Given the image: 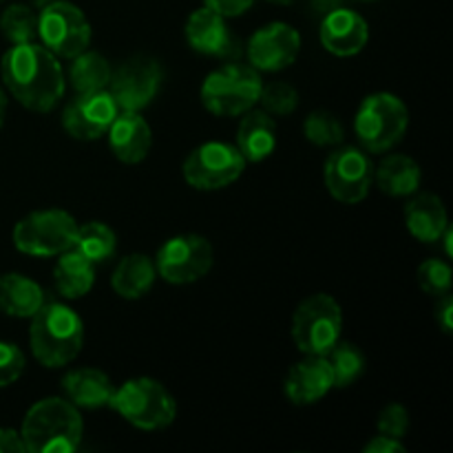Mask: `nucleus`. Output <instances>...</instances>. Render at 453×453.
<instances>
[{"label":"nucleus","mask_w":453,"mask_h":453,"mask_svg":"<svg viewBox=\"0 0 453 453\" xmlns=\"http://www.w3.org/2000/svg\"><path fill=\"white\" fill-rule=\"evenodd\" d=\"M312 4L319 13H323V16H326V13L332 12V9L343 7V0H312Z\"/></svg>","instance_id":"nucleus-40"},{"label":"nucleus","mask_w":453,"mask_h":453,"mask_svg":"<svg viewBox=\"0 0 453 453\" xmlns=\"http://www.w3.org/2000/svg\"><path fill=\"white\" fill-rule=\"evenodd\" d=\"M73 248L80 255L87 257L91 264H104L106 259L113 257L115 248H118V234L102 221H88V224L78 226Z\"/></svg>","instance_id":"nucleus-28"},{"label":"nucleus","mask_w":453,"mask_h":453,"mask_svg":"<svg viewBox=\"0 0 453 453\" xmlns=\"http://www.w3.org/2000/svg\"><path fill=\"white\" fill-rule=\"evenodd\" d=\"M164 71L157 60L149 56H135L111 73L109 93L119 111H137L150 104L162 87Z\"/></svg>","instance_id":"nucleus-13"},{"label":"nucleus","mask_w":453,"mask_h":453,"mask_svg":"<svg viewBox=\"0 0 453 453\" xmlns=\"http://www.w3.org/2000/svg\"><path fill=\"white\" fill-rule=\"evenodd\" d=\"M208 9L217 12L219 16L224 18H234V16H242L246 13L248 9L252 7L255 0H203Z\"/></svg>","instance_id":"nucleus-36"},{"label":"nucleus","mask_w":453,"mask_h":453,"mask_svg":"<svg viewBox=\"0 0 453 453\" xmlns=\"http://www.w3.org/2000/svg\"><path fill=\"white\" fill-rule=\"evenodd\" d=\"M319 35L327 51L339 58H348L357 56L365 49L367 40H370V27L361 13L339 7L323 16Z\"/></svg>","instance_id":"nucleus-16"},{"label":"nucleus","mask_w":453,"mask_h":453,"mask_svg":"<svg viewBox=\"0 0 453 453\" xmlns=\"http://www.w3.org/2000/svg\"><path fill=\"white\" fill-rule=\"evenodd\" d=\"M327 363L332 367V376H334V388H349L357 383L363 374H365V354L348 341H339L330 352L326 354Z\"/></svg>","instance_id":"nucleus-29"},{"label":"nucleus","mask_w":453,"mask_h":453,"mask_svg":"<svg viewBox=\"0 0 453 453\" xmlns=\"http://www.w3.org/2000/svg\"><path fill=\"white\" fill-rule=\"evenodd\" d=\"M0 3H4V0H0Z\"/></svg>","instance_id":"nucleus-45"},{"label":"nucleus","mask_w":453,"mask_h":453,"mask_svg":"<svg viewBox=\"0 0 453 453\" xmlns=\"http://www.w3.org/2000/svg\"><path fill=\"white\" fill-rule=\"evenodd\" d=\"M305 140L317 146H336L343 142L345 131L341 119L330 111H312L303 122Z\"/></svg>","instance_id":"nucleus-31"},{"label":"nucleus","mask_w":453,"mask_h":453,"mask_svg":"<svg viewBox=\"0 0 453 453\" xmlns=\"http://www.w3.org/2000/svg\"><path fill=\"white\" fill-rule=\"evenodd\" d=\"M436 319H438V323H441L442 332H445V334H451V330H453V299H451V295L441 296V303H438V308H436Z\"/></svg>","instance_id":"nucleus-38"},{"label":"nucleus","mask_w":453,"mask_h":453,"mask_svg":"<svg viewBox=\"0 0 453 453\" xmlns=\"http://www.w3.org/2000/svg\"><path fill=\"white\" fill-rule=\"evenodd\" d=\"M211 242L202 234H177L168 239L155 257V270L159 277L175 286H186L206 277L212 268Z\"/></svg>","instance_id":"nucleus-10"},{"label":"nucleus","mask_w":453,"mask_h":453,"mask_svg":"<svg viewBox=\"0 0 453 453\" xmlns=\"http://www.w3.org/2000/svg\"><path fill=\"white\" fill-rule=\"evenodd\" d=\"M365 453H405V445H403L398 438H389L379 434V436L372 438L365 447H363Z\"/></svg>","instance_id":"nucleus-37"},{"label":"nucleus","mask_w":453,"mask_h":453,"mask_svg":"<svg viewBox=\"0 0 453 453\" xmlns=\"http://www.w3.org/2000/svg\"><path fill=\"white\" fill-rule=\"evenodd\" d=\"M4 115H7V96H4L3 88H0V127H3L4 122Z\"/></svg>","instance_id":"nucleus-41"},{"label":"nucleus","mask_w":453,"mask_h":453,"mask_svg":"<svg viewBox=\"0 0 453 453\" xmlns=\"http://www.w3.org/2000/svg\"><path fill=\"white\" fill-rule=\"evenodd\" d=\"M133 427L155 432L175 420L177 403L173 394L155 379H131L118 388L111 398V405Z\"/></svg>","instance_id":"nucleus-4"},{"label":"nucleus","mask_w":453,"mask_h":453,"mask_svg":"<svg viewBox=\"0 0 453 453\" xmlns=\"http://www.w3.org/2000/svg\"><path fill=\"white\" fill-rule=\"evenodd\" d=\"M73 65L69 69V80L78 93H93L102 91L109 87L111 82V69L109 60L96 51H82L75 58H71Z\"/></svg>","instance_id":"nucleus-27"},{"label":"nucleus","mask_w":453,"mask_h":453,"mask_svg":"<svg viewBox=\"0 0 453 453\" xmlns=\"http://www.w3.org/2000/svg\"><path fill=\"white\" fill-rule=\"evenodd\" d=\"M49 3H53V0H29V7L42 9V7H47Z\"/></svg>","instance_id":"nucleus-42"},{"label":"nucleus","mask_w":453,"mask_h":453,"mask_svg":"<svg viewBox=\"0 0 453 453\" xmlns=\"http://www.w3.org/2000/svg\"><path fill=\"white\" fill-rule=\"evenodd\" d=\"M343 312L330 295H312L301 301L292 317V341L303 354L326 357L341 341Z\"/></svg>","instance_id":"nucleus-7"},{"label":"nucleus","mask_w":453,"mask_h":453,"mask_svg":"<svg viewBox=\"0 0 453 453\" xmlns=\"http://www.w3.org/2000/svg\"><path fill=\"white\" fill-rule=\"evenodd\" d=\"M283 388H286V396L295 405L319 403L334 388V376H332L330 363L321 354H308V358L290 367Z\"/></svg>","instance_id":"nucleus-17"},{"label":"nucleus","mask_w":453,"mask_h":453,"mask_svg":"<svg viewBox=\"0 0 453 453\" xmlns=\"http://www.w3.org/2000/svg\"><path fill=\"white\" fill-rule=\"evenodd\" d=\"M25 445H22L20 434L13 429L0 427V453H22Z\"/></svg>","instance_id":"nucleus-39"},{"label":"nucleus","mask_w":453,"mask_h":453,"mask_svg":"<svg viewBox=\"0 0 453 453\" xmlns=\"http://www.w3.org/2000/svg\"><path fill=\"white\" fill-rule=\"evenodd\" d=\"M410 127V111L394 93H372L358 106L354 118V133L370 153H385L394 149Z\"/></svg>","instance_id":"nucleus-5"},{"label":"nucleus","mask_w":453,"mask_h":453,"mask_svg":"<svg viewBox=\"0 0 453 453\" xmlns=\"http://www.w3.org/2000/svg\"><path fill=\"white\" fill-rule=\"evenodd\" d=\"M268 3H274V4H290V3H295V0H268Z\"/></svg>","instance_id":"nucleus-43"},{"label":"nucleus","mask_w":453,"mask_h":453,"mask_svg":"<svg viewBox=\"0 0 453 453\" xmlns=\"http://www.w3.org/2000/svg\"><path fill=\"white\" fill-rule=\"evenodd\" d=\"M155 277H157V270H155L153 259L142 255V252H135V255H128L119 261L118 268L113 270V277H111V288L122 299H142L153 288Z\"/></svg>","instance_id":"nucleus-26"},{"label":"nucleus","mask_w":453,"mask_h":453,"mask_svg":"<svg viewBox=\"0 0 453 453\" xmlns=\"http://www.w3.org/2000/svg\"><path fill=\"white\" fill-rule=\"evenodd\" d=\"M301 51V35L286 22H270L255 31L248 42V60L257 71H281L295 65Z\"/></svg>","instance_id":"nucleus-15"},{"label":"nucleus","mask_w":453,"mask_h":453,"mask_svg":"<svg viewBox=\"0 0 453 453\" xmlns=\"http://www.w3.org/2000/svg\"><path fill=\"white\" fill-rule=\"evenodd\" d=\"M62 389L66 394V401L73 403L75 407L100 410V407L111 405L115 385L111 383L104 372L93 370V367H80L62 379Z\"/></svg>","instance_id":"nucleus-21"},{"label":"nucleus","mask_w":453,"mask_h":453,"mask_svg":"<svg viewBox=\"0 0 453 453\" xmlns=\"http://www.w3.org/2000/svg\"><path fill=\"white\" fill-rule=\"evenodd\" d=\"M38 38L56 58L71 60L87 51L91 42V25L80 7L66 0H53L38 13Z\"/></svg>","instance_id":"nucleus-9"},{"label":"nucleus","mask_w":453,"mask_h":453,"mask_svg":"<svg viewBox=\"0 0 453 453\" xmlns=\"http://www.w3.org/2000/svg\"><path fill=\"white\" fill-rule=\"evenodd\" d=\"M22 372H25V354L18 345L0 341V388L16 383Z\"/></svg>","instance_id":"nucleus-34"},{"label":"nucleus","mask_w":453,"mask_h":453,"mask_svg":"<svg viewBox=\"0 0 453 453\" xmlns=\"http://www.w3.org/2000/svg\"><path fill=\"white\" fill-rule=\"evenodd\" d=\"M3 82L25 109L47 113L65 96L58 58L38 42L13 44L3 58Z\"/></svg>","instance_id":"nucleus-1"},{"label":"nucleus","mask_w":453,"mask_h":453,"mask_svg":"<svg viewBox=\"0 0 453 453\" xmlns=\"http://www.w3.org/2000/svg\"><path fill=\"white\" fill-rule=\"evenodd\" d=\"M259 71L248 65H226L212 71L202 84V104L211 113L233 118L250 111L259 102Z\"/></svg>","instance_id":"nucleus-6"},{"label":"nucleus","mask_w":453,"mask_h":453,"mask_svg":"<svg viewBox=\"0 0 453 453\" xmlns=\"http://www.w3.org/2000/svg\"><path fill=\"white\" fill-rule=\"evenodd\" d=\"M118 111L119 109L109 88L93 93H78V97L71 100L66 104L65 113H62V127L73 140L91 142L109 131Z\"/></svg>","instance_id":"nucleus-14"},{"label":"nucleus","mask_w":453,"mask_h":453,"mask_svg":"<svg viewBox=\"0 0 453 453\" xmlns=\"http://www.w3.org/2000/svg\"><path fill=\"white\" fill-rule=\"evenodd\" d=\"M416 277H418V286L423 288L427 295L436 296V299H441V296L449 295L451 292L453 274H451V265L447 264V261H441V259L423 261L418 273H416Z\"/></svg>","instance_id":"nucleus-32"},{"label":"nucleus","mask_w":453,"mask_h":453,"mask_svg":"<svg viewBox=\"0 0 453 453\" xmlns=\"http://www.w3.org/2000/svg\"><path fill=\"white\" fill-rule=\"evenodd\" d=\"M186 38L195 51L203 56H228L233 51V35H230L226 18L212 9L202 7L186 22Z\"/></svg>","instance_id":"nucleus-19"},{"label":"nucleus","mask_w":453,"mask_h":453,"mask_svg":"<svg viewBox=\"0 0 453 453\" xmlns=\"http://www.w3.org/2000/svg\"><path fill=\"white\" fill-rule=\"evenodd\" d=\"M78 221L65 211L49 208L22 217L13 228V246L31 257H58L73 248Z\"/></svg>","instance_id":"nucleus-8"},{"label":"nucleus","mask_w":453,"mask_h":453,"mask_svg":"<svg viewBox=\"0 0 453 453\" xmlns=\"http://www.w3.org/2000/svg\"><path fill=\"white\" fill-rule=\"evenodd\" d=\"M31 352L44 367H65L73 361L84 345V323L69 305L44 301L31 317Z\"/></svg>","instance_id":"nucleus-3"},{"label":"nucleus","mask_w":453,"mask_h":453,"mask_svg":"<svg viewBox=\"0 0 453 453\" xmlns=\"http://www.w3.org/2000/svg\"><path fill=\"white\" fill-rule=\"evenodd\" d=\"M47 296L40 283L18 273L0 274V312L13 319H31Z\"/></svg>","instance_id":"nucleus-22"},{"label":"nucleus","mask_w":453,"mask_h":453,"mask_svg":"<svg viewBox=\"0 0 453 453\" xmlns=\"http://www.w3.org/2000/svg\"><path fill=\"white\" fill-rule=\"evenodd\" d=\"M239 153L246 162H264L277 149V122L268 111H246L237 128Z\"/></svg>","instance_id":"nucleus-20"},{"label":"nucleus","mask_w":453,"mask_h":453,"mask_svg":"<svg viewBox=\"0 0 453 453\" xmlns=\"http://www.w3.org/2000/svg\"><path fill=\"white\" fill-rule=\"evenodd\" d=\"M405 224L411 237H416L418 242H438L442 230L449 226L445 203L434 193H414V197L405 206Z\"/></svg>","instance_id":"nucleus-23"},{"label":"nucleus","mask_w":453,"mask_h":453,"mask_svg":"<svg viewBox=\"0 0 453 453\" xmlns=\"http://www.w3.org/2000/svg\"><path fill=\"white\" fill-rule=\"evenodd\" d=\"M361 3H374V0H361Z\"/></svg>","instance_id":"nucleus-44"},{"label":"nucleus","mask_w":453,"mask_h":453,"mask_svg":"<svg viewBox=\"0 0 453 453\" xmlns=\"http://www.w3.org/2000/svg\"><path fill=\"white\" fill-rule=\"evenodd\" d=\"M376 427H379V434H383V436L398 438L401 441L407 434V429H410V414H407V410L403 405L392 403V405H388L380 411Z\"/></svg>","instance_id":"nucleus-35"},{"label":"nucleus","mask_w":453,"mask_h":453,"mask_svg":"<svg viewBox=\"0 0 453 453\" xmlns=\"http://www.w3.org/2000/svg\"><path fill=\"white\" fill-rule=\"evenodd\" d=\"M56 268H53V281H56L58 292L65 299H80L88 295L96 283V264L80 255L75 248H69L62 255H58Z\"/></svg>","instance_id":"nucleus-24"},{"label":"nucleus","mask_w":453,"mask_h":453,"mask_svg":"<svg viewBox=\"0 0 453 453\" xmlns=\"http://www.w3.org/2000/svg\"><path fill=\"white\" fill-rule=\"evenodd\" d=\"M84 423L78 407L65 398H42L27 411L20 438L31 453H73L82 442Z\"/></svg>","instance_id":"nucleus-2"},{"label":"nucleus","mask_w":453,"mask_h":453,"mask_svg":"<svg viewBox=\"0 0 453 453\" xmlns=\"http://www.w3.org/2000/svg\"><path fill=\"white\" fill-rule=\"evenodd\" d=\"M327 193L343 203H358L367 197L374 184V164L365 150L343 146L327 155L323 166Z\"/></svg>","instance_id":"nucleus-12"},{"label":"nucleus","mask_w":453,"mask_h":453,"mask_svg":"<svg viewBox=\"0 0 453 453\" xmlns=\"http://www.w3.org/2000/svg\"><path fill=\"white\" fill-rule=\"evenodd\" d=\"M259 102L270 115H290L299 106V91L288 82H270L261 87Z\"/></svg>","instance_id":"nucleus-33"},{"label":"nucleus","mask_w":453,"mask_h":453,"mask_svg":"<svg viewBox=\"0 0 453 453\" xmlns=\"http://www.w3.org/2000/svg\"><path fill=\"white\" fill-rule=\"evenodd\" d=\"M0 31L12 44L35 42V38H38V13L29 4H9L0 16Z\"/></svg>","instance_id":"nucleus-30"},{"label":"nucleus","mask_w":453,"mask_h":453,"mask_svg":"<svg viewBox=\"0 0 453 453\" xmlns=\"http://www.w3.org/2000/svg\"><path fill=\"white\" fill-rule=\"evenodd\" d=\"M109 144L115 157L124 164H137L149 155L153 133L137 111H122L109 127Z\"/></svg>","instance_id":"nucleus-18"},{"label":"nucleus","mask_w":453,"mask_h":453,"mask_svg":"<svg viewBox=\"0 0 453 453\" xmlns=\"http://www.w3.org/2000/svg\"><path fill=\"white\" fill-rule=\"evenodd\" d=\"M184 180L197 190H219L234 184L246 171V159L237 146L206 142L197 146L184 162Z\"/></svg>","instance_id":"nucleus-11"},{"label":"nucleus","mask_w":453,"mask_h":453,"mask_svg":"<svg viewBox=\"0 0 453 453\" xmlns=\"http://www.w3.org/2000/svg\"><path fill=\"white\" fill-rule=\"evenodd\" d=\"M423 171L418 162L407 155H389L379 168H374V181L385 195L392 197H410L418 193Z\"/></svg>","instance_id":"nucleus-25"}]
</instances>
